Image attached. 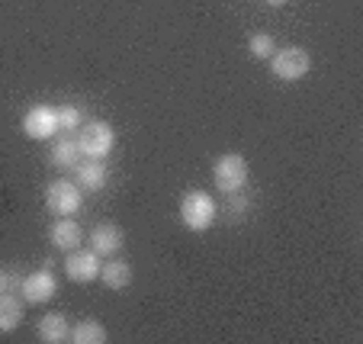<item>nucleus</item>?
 <instances>
[{
  "instance_id": "obj_7",
  "label": "nucleus",
  "mask_w": 363,
  "mask_h": 344,
  "mask_svg": "<svg viewBox=\"0 0 363 344\" xmlns=\"http://www.w3.org/2000/svg\"><path fill=\"white\" fill-rule=\"evenodd\" d=\"M23 132H26L33 142H48V138H55L58 132V113L55 106H33V110L23 116Z\"/></svg>"
},
{
  "instance_id": "obj_5",
  "label": "nucleus",
  "mask_w": 363,
  "mask_h": 344,
  "mask_svg": "<svg viewBox=\"0 0 363 344\" xmlns=\"http://www.w3.org/2000/svg\"><path fill=\"white\" fill-rule=\"evenodd\" d=\"M77 145H81V155L103 161L113 152V145H116V132H113L110 123H100V119H96V123H84Z\"/></svg>"
},
{
  "instance_id": "obj_15",
  "label": "nucleus",
  "mask_w": 363,
  "mask_h": 344,
  "mask_svg": "<svg viewBox=\"0 0 363 344\" xmlns=\"http://www.w3.org/2000/svg\"><path fill=\"white\" fill-rule=\"evenodd\" d=\"M106 328H103V322H96V318H81V322L71 328V338L68 341L74 344H106Z\"/></svg>"
},
{
  "instance_id": "obj_11",
  "label": "nucleus",
  "mask_w": 363,
  "mask_h": 344,
  "mask_svg": "<svg viewBox=\"0 0 363 344\" xmlns=\"http://www.w3.org/2000/svg\"><path fill=\"white\" fill-rule=\"evenodd\" d=\"M48 238H52V245L58 251H74V248H81L84 228L74 222V216H65V219H58L55 226L48 228Z\"/></svg>"
},
{
  "instance_id": "obj_20",
  "label": "nucleus",
  "mask_w": 363,
  "mask_h": 344,
  "mask_svg": "<svg viewBox=\"0 0 363 344\" xmlns=\"http://www.w3.org/2000/svg\"><path fill=\"white\" fill-rule=\"evenodd\" d=\"M16 283V277L10 274L7 267H0V293H10V287Z\"/></svg>"
},
{
  "instance_id": "obj_1",
  "label": "nucleus",
  "mask_w": 363,
  "mask_h": 344,
  "mask_svg": "<svg viewBox=\"0 0 363 344\" xmlns=\"http://www.w3.org/2000/svg\"><path fill=\"white\" fill-rule=\"evenodd\" d=\"M216 216H219V203L206 190L184 193V200H180V222H184L190 232H206V228L216 222Z\"/></svg>"
},
{
  "instance_id": "obj_8",
  "label": "nucleus",
  "mask_w": 363,
  "mask_h": 344,
  "mask_svg": "<svg viewBox=\"0 0 363 344\" xmlns=\"http://www.w3.org/2000/svg\"><path fill=\"white\" fill-rule=\"evenodd\" d=\"M65 274L71 277L74 283H90L100 277V255H96L94 248H74L68 251V257H65Z\"/></svg>"
},
{
  "instance_id": "obj_19",
  "label": "nucleus",
  "mask_w": 363,
  "mask_h": 344,
  "mask_svg": "<svg viewBox=\"0 0 363 344\" xmlns=\"http://www.w3.org/2000/svg\"><path fill=\"white\" fill-rule=\"evenodd\" d=\"M228 216H232V219H241V216L247 213V206H251V200H247L245 196V190H235V193H228Z\"/></svg>"
},
{
  "instance_id": "obj_14",
  "label": "nucleus",
  "mask_w": 363,
  "mask_h": 344,
  "mask_svg": "<svg viewBox=\"0 0 363 344\" xmlns=\"http://www.w3.org/2000/svg\"><path fill=\"white\" fill-rule=\"evenodd\" d=\"M100 280H103V287H110V289H125L132 283V264L113 257V261H106L100 267Z\"/></svg>"
},
{
  "instance_id": "obj_12",
  "label": "nucleus",
  "mask_w": 363,
  "mask_h": 344,
  "mask_svg": "<svg viewBox=\"0 0 363 344\" xmlns=\"http://www.w3.org/2000/svg\"><path fill=\"white\" fill-rule=\"evenodd\" d=\"M35 331H39L42 344H62V341H68L71 338V325H68V318H65L62 312H48V316H42Z\"/></svg>"
},
{
  "instance_id": "obj_4",
  "label": "nucleus",
  "mask_w": 363,
  "mask_h": 344,
  "mask_svg": "<svg viewBox=\"0 0 363 344\" xmlns=\"http://www.w3.org/2000/svg\"><path fill=\"white\" fill-rule=\"evenodd\" d=\"M213 180H216V187H219L222 193L245 190V184H247V161H245V155H238V152L222 155V158L213 165Z\"/></svg>"
},
{
  "instance_id": "obj_6",
  "label": "nucleus",
  "mask_w": 363,
  "mask_h": 344,
  "mask_svg": "<svg viewBox=\"0 0 363 344\" xmlns=\"http://www.w3.org/2000/svg\"><path fill=\"white\" fill-rule=\"evenodd\" d=\"M20 293H23V303H33V306H42V303H52L58 293V280L52 270H33L29 277L20 280Z\"/></svg>"
},
{
  "instance_id": "obj_13",
  "label": "nucleus",
  "mask_w": 363,
  "mask_h": 344,
  "mask_svg": "<svg viewBox=\"0 0 363 344\" xmlns=\"http://www.w3.org/2000/svg\"><path fill=\"white\" fill-rule=\"evenodd\" d=\"M23 299L13 296V293H0V335H7V331H16L23 325Z\"/></svg>"
},
{
  "instance_id": "obj_2",
  "label": "nucleus",
  "mask_w": 363,
  "mask_h": 344,
  "mask_svg": "<svg viewBox=\"0 0 363 344\" xmlns=\"http://www.w3.org/2000/svg\"><path fill=\"white\" fill-rule=\"evenodd\" d=\"M267 62H270V71H274V77H280V81H286V84L302 81V77L308 74V68H312V58H308V52L302 45L277 48Z\"/></svg>"
},
{
  "instance_id": "obj_9",
  "label": "nucleus",
  "mask_w": 363,
  "mask_h": 344,
  "mask_svg": "<svg viewBox=\"0 0 363 344\" xmlns=\"http://www.w3.org/2000/svg\"><path fill=\"white\" fill-rule=\"evenodd\" d=\"M123 245H125V238H123V228H119L116 222H100V226L90 232V248H94L100 257L119 255Z\"/></svg>"
},
{
  "instance_id": "obj_18",
  "label": "nucleus",
  "mask_w": 363,
  "mask_h": 344,
  "mask_svg": "<svg viewBox=\"0 0 363 344\" xmlns=\"http://www.w3.org/2000/svg\"><path fill=\"white\" fill-rule=\"evenodd\" d=\"M247 52H251V55L257 58V62H267V58L277 52L274 35H267V33H254V35H251V42H247Z\"/></svg>"
},
{
  "instance_id": "obj_3",
  "label": "nucleus",
  "mask_w": 363,
  "mask_h": 344,
  "mask_svg": "<svg viewBox=\"0 0 363 344\" xmlns=\"http://www.w3.org/2000/svg\"><path fill=\"white\" fill-rule=\"evenodd\" d=\"M45 206H48V213H55L58 219L77 216L84 206V190L74 180H55V184L45 187Z\"/></svg>"
},
{
  "instance_id": "obj_17",
  "label": "nucleus",
  "mask_w": 363,
  "mask_h": 344,
  "mask_svg": "<svg viewBox=\"0 0 363 344\" xmlns=\"http://www.w3.org/2000/svg\"><path fill=\"white\" fill-rule=\"evenodd\" d=\"M58 132H77L84 126V110L81 106H74V104H65V106H58Z\"/></svg>"
},
{
  "instance_id": "obj_10",
  "label": "nucleus",
  "mask_w": 363,
  "mask_h": 344,
  "mask_svg": "<svg viewBox=\"0 0 363 344\" xmlns=\"http://www.w3.org/2000/svg\"><path fill=\"white\" fill-rule=\"evenodd\" d=\"M106 180H110V171H106V165H103L100 158H87V161H81V165L74 167V184L81 187L84 193L103 190Z\"/></svg>"
},
{
  "instance_id": "obj_21",
  "label": "nucleus",
  "mask_w": 363,
  "mask_h": 344,
  "mask_svg": "<svg viewBox=\"0 0 363 344\" xmlns=\"http://www.w3.org/2000/svg\"><path fill=\"white\" fill-rule=\"evenodd\" d=\"M270 7H283V4H286V0H267Z\"/></svg>"
},
{
  "instance_id": "obj_16",
  "label": "nucleus",
  "mask_w": 363,
  "mask_h": 344,
  "mask_svg": "<svg viewBox=\"0 0 363 344\" xmlns=\"http://www.w3.org/2000/svg\"><path fill=\"white\" fill-rule=\"evenodd\" d=\"M52 165L62 167V171H71V167L81 165V145H77V138H62V142H55V148H52Z\"/></svg>"
}]
</instances>
